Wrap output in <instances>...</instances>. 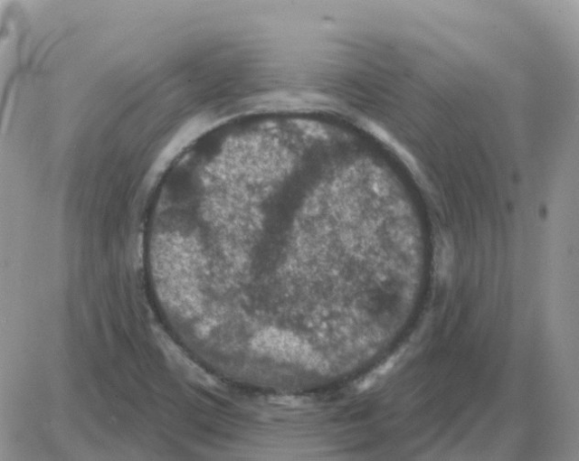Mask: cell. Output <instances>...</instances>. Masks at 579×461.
Here are the masks:
<instances>
[{"label":"cell","mask_w":579,"mask_h":461,"mask_svg":"<svg viewBox=\"0 0 579 461\" xmlns=\"http://www.w3.org/2000/svg\"><path fill=\"white\" fill-rule=\"evenodd\" d=\"M166 357L181 373L204 387H213L214 381L203 369L192 362L184 352L164 334L157 336Z\"/></svg>","instance_id":"1"}]
</instances>
